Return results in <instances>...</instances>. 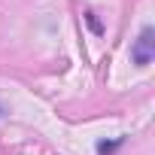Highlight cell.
I'll use <instances>...</instances> for the list:
<instances>
[{
	"mask_svg": "<svg viewBox=\"0 0 155 155\" xmlns=\"http://www.w3.org/2000/svg\"><path fill=\"white\" fill-rule=\"evenodd\" d=\"M85 25H88V28H91V31H94V34H97V37H101V34H104V25H101V21H97V15H94V12H85Z\"/></svg>",
	"mask_w": 155,
	"mask_h": 155,
	"instance_id": "cell-3",
	"label": "cell"
},
{
	"mask_svg": "<svg viewBox=\"0 0 155 155\" xmlns=\"http://www.w3.org/2000/svg\"><path fill=\"white\" fill-rule=\"evenodd\" d=\"M152 58H155V31L146 25V28L140 31V37L131 43V61H134L137 67H149Z\"/></svg>",
	"mask_w": 155,
	"mask_h": 155,
	"instance_id": "cell-1",
	"label": "cell"
},
{
	"mask_svg": "<svg viewBox=\"0 0 155 155\" xmlns=\"http://www.w3.org/2000/svg\"><path fill=\"white\" fill-rule=\"evenodd\" d=\"M119 146H122V137H119V140H110V143L104 140V143H97V152H101V155H110V152H116Z\"/></svg>",
	"mask_w": 155,
	"mask_h": 155,
	"instance_id": "cell-2",
	"label": "cell"
}]
</instances>
